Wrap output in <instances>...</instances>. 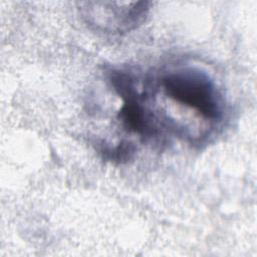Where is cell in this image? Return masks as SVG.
I'll use <instances>...</instances> for the list:
<instances>
[{
    "label": "cell",
    "mask_w": 257,
    "mask_h": 257,
    "mask_svg": "<svg viewBox=\"0 0 257 257\" xmlns=\"http://www.w3.org/2000/svg\"><path fill=\"white\" fill-rule=\"evenodd\" d=\"M110 82L123 101L117 114L122 127L145 141L158 138L160 128L157 120L146 107V94L138 90L133 76L125 71L114 70L111 72Z\"/></svg>",
    "instance_id": "2"
},
{
    "label": "cell",
    "mask_w": 257,
    "mask_h": 257,
    "mask_svg": "<svg viewBox=\"0 0 257 257\" xmlns=\"http://www.w3.org/2000/svg\"><path fill=\"white\" fill-rule=\"evenodd\" d=\"M162 86L168 97L208 120H219L223 106L214 80L195 67L180 68L165 74Z\"/></svg>",
    "instance_id": "1"
},
{
    "label": "cell",
    "mask_w": 257,
    "mask_h": 257,
    "mask_svg": "<svg viewBox=\"0 0 257 257\" xmlns=\"http://www.w3.org/2000/svg\"><path fill=\"white\" fill-rule=\"evenodd\" d=\"M81 8L86 22L94 28L106 33H121L131 31L143 23L148 13V2L128 3L123 7H106L105 3H93L91 7Z\"/></svg>",
    "instance_id": "3"
}]
</instances>
